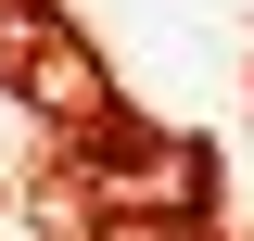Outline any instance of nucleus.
<instances>
[{
  "label": "nucleus",
  "instance_id": "1",
  "mask_svg": "<svg viewBox=\"0 0 254 241\" xmlns=\"http://www.w3.org/2000/svg\"><path fill=\"white\" fill-rule=\"evenodd\" d=\"M115 241H190V229H115Z\"/></svg>",
  "mask_w": 254,
  "mask_h": 241
}]
</instances>
